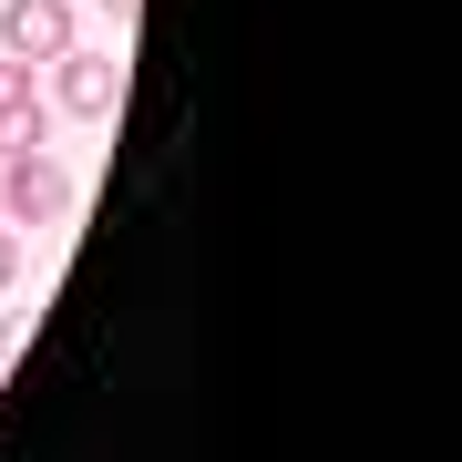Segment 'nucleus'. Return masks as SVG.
Segmentation results:
<instances>
[{
    "instance_id": "f257e3e1",
    "label": "nucleus",
    "mask_w": 462,
    "mask_h": 462,
    "mask_svg": "<svg viewBox=\"0 0 462 462\" xmlns=\"http://www.w3.org/2000/svg\"><path fill=\"white\" fill-rule=\"evenodd\" d=\"M62 206H72L62 165H42V154H11V165H0V226H51Z\"/></svg>"
},
{
    "instance_id": "f03ea898",
    "label": "nucleus",
    "mask_w": 462,
    "mask_h": 462,
    "mask_svg": "<svg viewBox=\"0 0 462 462\" xmlns=\"http://www.w3.org/2000/svg\"><path fill=\"white\" fill-rule=\"evenodd\" d=\"M0 42H11V62H62L72 51V11L62 0H11L0 11Z\"/></svg>"
},
{
    "instance_id": "7ed1b4c3",
    "label": "nucleus",
    "mask_w": 462,
    "mask_h": 462,
    "mask_svg": "<svg viewBox=\"0 0 462 462\" xmlns=\"http://www.w3.org/2000/svg\"><path fill=\"white\" fill-rule=\"evenodd\" d=\"M124 72L103 62V51H62V114H114Z\"/></svg>"
},
{
    "instance_id": "20e7f679",
    "label": "nucleus",
    "mask_w": 462,
    "mask_h": 462,
    "mask_svg": "<svg viewBox=\"0 0 462 462\" xmlns=\"http://www.w3.org/2000/svg\"><path fill=\"white\" fill-rule=\"evenodd\" d=\"M42 103H0V165H11V154H42Z\"/></svg>"
},
{
    "instance_id": "39448f33",
    "label": "nucleus",
    "mask_w": 462,
    "mask_h": 462,
    "mask_svg": "<svg viewBox=\"0 0 462 462\" xmlns=\"http://www.w3.org/2000/svg\"><path fill=\"white\" fill-rule=\"evenodd\" d=\"M0 103H32V62H0Z\"/></svg>"
},
{
    "instance_id": "423d86ee",
    "label": "nucleus",
    "mask_w": 462,
    "mask_h": 462,
    "mask_svg": "<svg viewBox=\"0 0 462 462\" xmlns=\"http://www.w3.org/2000/svg\"><path fill=\"white\" fill-rule=\"evenodd\" d=\"M11 278H21V236L0 226V288H11Z\"/></svg>"
},
{
    "instance_id": "0eeeda50",
    "label": "nucleus",
    "mask_w": 462,
    "mask_h": 462,
    "mask_svg": "<svg viewBox=\"0 0 462 462\" xmlns=\"http://www.w3.org/2000/svg\"><path fill=\"white\" fill-rule=\"evenodd\" d=\"M103 11H114V21H134V11H144V0H103Z\"/></svg>"
}]
</instances>
